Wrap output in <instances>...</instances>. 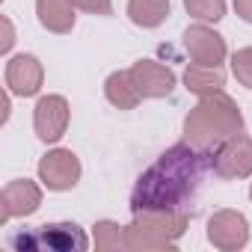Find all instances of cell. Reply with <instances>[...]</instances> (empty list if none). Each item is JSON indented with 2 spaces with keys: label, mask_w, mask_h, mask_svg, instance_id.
Wrapping results in <instances>:
<instances>
[{
  "label": "cell",
  "mask_w": 252,
  "mask_h": 252,
  "mask_svg": "<svg viewBox=\"0 0 252 252\" xmlns=\"http://www.w3.org/2000/svg\"><path fill=\"white\" fill-rule=\"evenodd\" d=\"M39 208V187L30 181H12L3 190V220L15 214H33Z\"/></svg>",
  "instance_id": "8fae6325"
},
{
  "label": "cell",
  "mask_w": 252,
  "mask_h": 252,
  "mask_svg": "<svg viewBox=\"0 0 252 252\" xmlns=\"http://www.w3.org/2000/svg\"><path fill=\"white\" fill-rule=\"evenodd\" d=\"M184 80H187V89H193V92H199V95H211V92H217V89L222 86L225 77H222L220 65H199V63H193V65L187 68Z\"/></svg>",
  "instance_id": "9a60e30c"
},
{
  "label": "cell",
  "mask_w": 252,
  "mask_h": 252,
  "mask_svg": "<svg viewBox=\"0 0 252 252\" xmlns=\"http://www.w3.org/2000/svg\"><path fill=\"white\" fill-rule=\"evenodd\" d=\"M39 175L42 181L51 187V190H68L77 184L80 178V163L71 152L60 149V152H51L42 163H39Z\"/></svg>",
  "instance_id": "5b68a950"
},
{
  "label": "cell",
  "mask_w": 252,
  "mask_h": 252,
  "mask_svg": "<svg viewBox=\"0 0 252 252\" xmlns=\"http://www.w3.org/2000/svg\"><path fill=\"white\" fill-rule=\"evenodd\" d=\"M6 83L18 95L39 92V83H42V65H39V60L36 57H15L6 65Z\"/></svg>",
  "instance_id": "30bf717a"
},
{
  "label": "cell",
  "mask_w": 252,
  "mask_h": 252,
  "mask_svg": "<svg viewBox=\"0 0 252 252\" xmlns=\"http://www.w3.org/2000/svg\"><path fill=\"white\" fill-rule=\"evenodd\" d=\"M184 42H187V51L193 57V63L199 65H220L222 57H225V45L217 33H211L208 27H190L184 33Z\"/></svg>",
  "instance_id": "ba28073f"
},
{
  "label": "cell",
  "mask_w": 252,
  "mask_h": 252,
  "mask_svg": "<svg viewBox=\"0 0 252 252\" xmlns=\"http://www.w3.org/2000/svg\"><path fill=\"white\" fill-rule=\"evenodd\" d=\"M249 196H252V190H249Z\"/></svg>",
  "instance_id": "44dd1931"
},
{
  "label": "cell",
  "mask_w": 252,
  "mask_h": 252,
  "mask_svg": "<svg viewBox=\"0 0 252 252\" xmlns=\"http://www.w3.org/2000/svg\"><path fill=\"white\" fill-rule=\"evenodd\" d=\"M211 231V240L217 243V246H222V249H237V246H243L246 243V237H249V231H246V220L240 217V214H234V211H222V214H217L214 220H211V225H208Z\"/></svg>",
  "instance_id": "9c48e42d"
},
{
  "label": "cell",
  "mask_w": 252,
  "mask_h": 252,
  "mask_svg": "<svg viewBox=\"0 0 252 252\" xmlns=\"http://www.w3.org/2000/svg\"><path fill=\"white\" fill-rule=\"evenodd\" d=\"M128 15L140 27H158L169 15V0H131Z\"/></svg>",
  "instance_id": "5bb4252c"
},
{
  "label": "cell",
  "mask_w": 252,
  "mask_h": 252,
  "mask_svg": "<svg viewBox=\"0 0 252 252\" xmlns=\"http://www.w3.org/2000/svg\"><path fill=\"white\" fill-rule=\"evenodd\" d=\"M131 77H134V86L140 89V95H146V98L169 95L175 86V74L160 63H137L131 68Z\"/></svg>",
  "instance_id": "52a82bcc"
},
{
  "label": "cell",
  "mask_w": 252,
  "mask_h": 252,
  "mask_svg": "<svg viewBox=\"0 0 252 252\" xmlns=\"http://www.w3.org/2000/svg\"><path fill=\"white\" fill-rule=\"evenodd\" d=\"M71 3L95 15H110V0H71Z\"/></svg>",
  "instance_id": "d6986e66"
},
{
  "label": "cell",
  "mask_w": 252,
  "mask_h": 252,
  "mask_svg": "<svg viewBox=\"0 0 252 252\" xmlns=\"http://www.w3.org/2000/svg\"><path fill=\"white\" fill-rule=\"evenodd\" d=\"M95 228H98V246H101V249H110V246H119V243H122L119 225H113V222H98Z\"/></svg>",
  "instance_id": "ac0fdd59"
},
{
  "label": "cell",
  "mask_w": 252,
  "mask_h": 252,
  "mask_svg": "<svg viewBox=\"0 0 252 252\" xmlns=\"http://www.w3.org/2000/svg\"><path fill=\"white\" fill-rule=\"evenodd\" d=\"M68 125V104L60 95H48L36 107V131L45 143H57Z\"/></svg>",
  "instance_id": "8992f818"
},
{
  "label": "cell",
  "mask_w": 252,
  "mask_h": 252,
  "mask_svg": "<svg viewBox=\"0 0 252 252\" xmlns=\"http://www.w3.org/2000/svg\"><path fill=\"white\" fill-rule=\"evenodd\" d=\"M184 6L202 21H220L225 15V0H184Z\"/></svg>",
  "instance_id": "2e32d148"
},
{
  "label": "cell",
  "mask_w": 252,
  "mask_h": 252,
  "mask_svg": "<svg viewBox=\"0 0 252 252\" xmlns=\"http://www.w3.org/2000/svg\"><path fill=\"white\" fill-rule=\"evenodd\" d=\"M234 9H237V15H240L243 21L252 24V0H234Z\"/></svg>",
  "instance_id": "ffe728a7"
},
{
  "label": "cell",
  "mask_w": 252,
  "mask_h": 252,
  "mask_svg": "<svg viewBox=\"0 0 252 252\" xmlns=\"http://www.w3.org/2000/svg\"><path fill=\"white\" fill-rule=\"evenodd\" d=\"M208 169H214L208 149H199L193 143L172 146L158 158V163H152L140 175L131 193V211L134 214L184 211V205L196 196Z\"/></svg>",
  "instance_id": "6da1fadb"
},
{
  "label": "cell",
  "mask_w": 252,
  "mask_h": 252,
  "mask_svg": "<svg viewBox=\"0 0 252 252\" xmlns=\"http://www.w3.org/2000/svg\"><path fill=\"white\" fill-rule=\"evenodd\" d=\"M107 98L119 110H131L140 101V89L134 86L131 71H119V74H110L107 77Z\"/></svg>",
  "instance_id": "4fadbf2b"
},
{
  "label": "cell",
  "mask_w": 252,
  "mask_h": 252,
  "mask_svg": "<svg viewBox=\"0 0 252 252\" xmlns=\"http://www.w3.org/2000/svg\"><path fill=\"white\" fill-rule=\"evenodd\" d=\"M214 172L220 178H243L252 172V140L243 134H231L211 152Z\"/></svg>",
  "instance_id": "277c9868"
},
{
  "label": "cell",
  "mask_w": 252,
  "mask_h": 252,
  "mask_svg": "<svg viewBox=\"0 0 252 252\" xmlns=\"http://www.w3.org/2000/svg\"><path fill=\"white\" fill-rule=\"evenodd\" d=\"M240 125H243V122H240L237 107L231 104V98H225V95L217 89V92L205 95L202 104L187 116L184 131H187V143L214 152L222 140H228L231 134L240 131Z\"/></svg>",
  "instance_id": "7a4b0ae2"
},
{
  "label": "cell",
  "mask_w": 252,
  "mask_h": 252,
  "mask_svg": "<svg viewBox=\"0 0 252 252\" xmlns=\"http://www.w3.org/2000/svg\"><path fill=\"white\" fill-rule=\"evenodd\" d=\"M9 243L15 249H54V252H83L89 246L86 234L80 231V225L74 222H51L42 225L36 231H24V234H12Z\"/></svg>",
  "instance_id": "3957f363"
},
{
  "label": "cell",
  "mask_w": 252,
  "mask_h": 252,
  "mask_svg": "<svg viewBox=\"0 0 252 252\" xmlns=\"http://www.w3.org/2000/svg\"><path fill=\"white\" fill-rule=\"evenodd\" d=\"M39 18L48 30L68 33L74 27V12H71V0H39Z\"/></svg>",
  "instance_id": "7c38bea8"
},
{
  "label": "cell",
  "mask_w": 252,
  "mask_h": 252,
  "mask_svg": "<svg viewBox=\"0 0 252 252\" xmlns=\"http://www.w3.org/2000/svg\"><path fill=\"white\" fill-rule=\"evenodd\" d=\"M231 68H234V77H237L243 86H249V89H252V48L237 51V54H234V60H231Z\"/></svg>",
  "instance_id": "e0dca14e"
}]
</instances>
